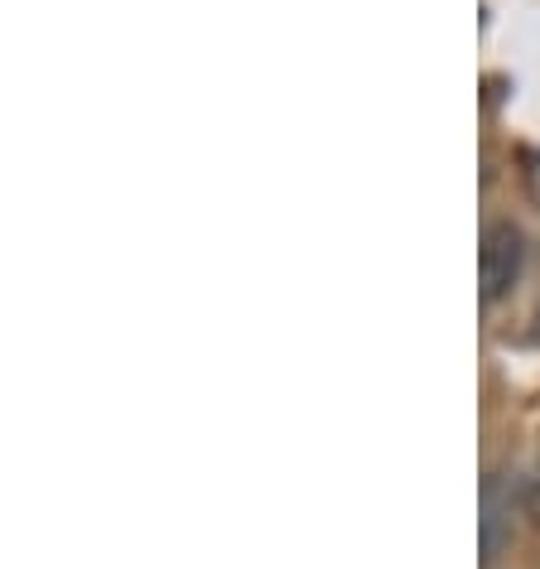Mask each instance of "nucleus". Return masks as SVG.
<instances>
[{"mask_svg":"<svg viewBox=\"0 0 540 569\" xmlns=\"http://www.w3.org/2000/svg\"><path fill=\"white\" fill-rule=\"evenodd\" d=\"M526 270V237L517 222L497 218L482 227V251H478V280H482V305H497L502 295L517 290Z\"/></svg>","mask_w":540,"mask_h":569,"instance_id":"2","label":"nucleus"},{"mask_svg":"<svg viewBox=\"0 0 540 569\" xmlns=\"http://www.w3.org/2000/svg\"><path fill=\"white\" fill-rule=\"evenodd\" d=\"M482 521H478V540H482V569H492L517 540V517L521 511V478L511 468H488L482 473Z\"/></svg>","mask_w":540,"mask_h":569,"instance_id":"1","label":"nucleus"},{"mask_svg":"<svg viewBox=\"0 0 540 569\" xmlns=\"http://www.w3.org/2000/svg\"><path fill=\"white\" fill-rule=\"evenodd\" d=\"M521 511L531 526H540V459L526 468V478H521Z\"/></svg>","mask_w":540,"mask_h":569,"instance_id":"3","label":"nucleus"},{"mask_svg":"<svg viewBox=\"0 0 540 569\" xmlns=\"http://www.w3.org/2000/svg\"><path fill=\"white\" fill-rule=\"evenodd\" d=\"M531 323H536V338H540V305H536V319Z\"/></svg>","mask_w":540,"mask_h":569,"instance_id":"4","label":"nucleus"}]
</instances>
